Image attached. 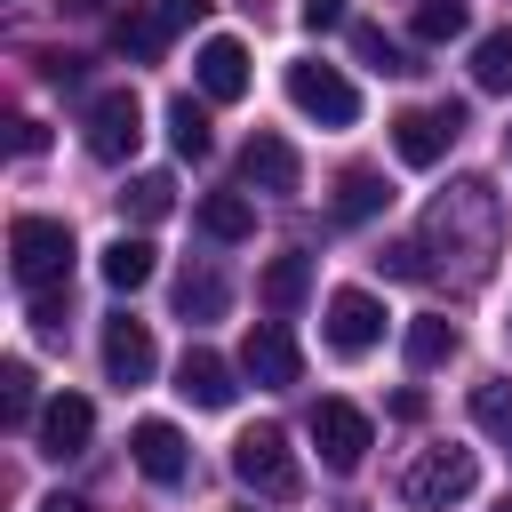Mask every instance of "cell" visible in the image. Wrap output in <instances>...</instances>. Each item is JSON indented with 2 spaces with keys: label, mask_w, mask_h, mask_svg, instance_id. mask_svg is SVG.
<instances>
[{
  "label": "cell",
  "mask_w": 512,
  "mask_h": 512,
  "mask_svg": "<svg viewBox=\"0 0 512 512\" xmlns=\"http://www.w3.org/2000/svg\"><path fill=\"white\" fill-rule=\"evenodd\" d=\"M456 128H464L456 104H408V112L392 120V152H400L408 168H432V160L456 144Z\"/></svg>",
  "instance_id": "obj_7"
},
{
  "label": "cell",
  "mask_w": 512,
  "mask_h": 512,
  "mask_svg": "<svg viewBox=\"0 0 512 512\" xmlns=\"http://www.w3.org/2000/svg\"><path fill=\"white\" fill-rule=\"evenodd\" d=\"M376 344H384V304H376L368 288H336V296H328V352L360 360V352H376Z\"/></svg>",
  "instance_id": "obj_8"
},
{
  "label": "cell",
  "mask_w": 512,
  "mask_h": 512,
  "mask_svg": "<svg viewBox=\"0 0 512 512\" xmlns=\"http://www.w3.org/2000/svg\"><path fill=\"white\" fill-rule=\"evenodd\" d=\"M64 8H80V16H104V8H112V0H64Z\"/></svg>",
  "instance_id": "obj_36"
},
{
  "label": "cell",
  "mask_w": 512,
  "mask_h": 512,
  "mask_svg": "<svg viewBox=\"0 0 512 512\" xmlns=\"http://www.w3.org/2000/svg\"><path fill=\"white\" fill-rule=\"evenodd\" d=\"M376 264H384L392 280H424V272H432V256H424V240H392V248H384Z\"/></svg>",
  "instance_id": "obj_31"
},
{
  "label": "cell",
  "mask_w": 512,
  "mask_h": 512,
  "mask_svg": "<svg viewBox=\"0 0 512 512\" xmlns=\"http://www.w3.org/2000/svg\"><path fill=\"white\" fill-rule=\"evenodd\" d=\"M408 368H440V360H456V320H440V312H424V320H408Z\"/></svg>",
  "instance_id": "obj_23"
},
{
  "label": "cell",
  "mask_w": 512,
  "mask_h": 512,
  "mask_svg": "<svg viewBox=\"0 0 512 512\" xmlns=\"http://www.w3.org/2000/svg\"><path fill=\"white\" fill-rule=\"evenodd\" d=\"M128 448H136V472H144V480H160V488H176V480H184V464H192V456H184V432H176L168 416H144V424L128 432Z\"/></svg>",
  "instance_id": "obj_13"
},
{
  "label": "cell",
  "mask_w": 512,
  "mask_h": 512,
  "mask_svg": "<svg viewBox=\"0 0 512 512\" xmlns=\"http://www.w3.org/2000/svg\"><path fill=\"white\" fill-rule=\"evenodd\" d=\"M0 416H8V424H40V392H32V368H24V360L0 368Z\"/></svg>",
  "instance_id": "obj_29"
},
{
  "label": "cell",
  "mask_w": 512,
  "mask_h": 512,
  "mask_svg": "<svg viewBox=\"0 0 512 512\" xmlns=\"http://www.w3.org/2000/svg\"><path fill=\"white\" fill-rule=\"evenodd\" d=\"M72 224H56V216H16V232H8V272L40 296V288H64L72 280Z\"/></svg>",
  "instance_id": "obj_2"
},
{
  "label": "cell",
  "mask_w": 512,
  "mask_h": 512,
  "mask_svg": "<svg viewBox=\"0 0 512 512\" xmlns=\"http://www.w3.org/2000/svg\"><path fill=\"white\" fill-rule=\"evenodd\" d=\"M152 368H160L152 328H144V320H128V312H120V320H104V376H112V384H144Z\"/></svg>",
  "instance_id": "obj_12"
},
{
  "label": "cell",
  "mask_w": 512,
  "mask_h": 512,
  "mask_svg": "<svg viewBox=\"0 0 512 512\" xmlns=\"http://www.w3.org/2000/svg\"><path fill=\"white\" fill-rule=\"evenodd\" d=\"M64 304H72L64 288H40V296H32V328H40V336H56V328H64Z\"/></svg>",
  "instance_id": "obj_32"
},
{
  "label": "cell",
  "mask_w": 512,
  "mask_h": 512,
  "mask_svg": "<svg viewBox=\"0 0 512 512\" xmlns=\"http://www.w3.org/2000/svg\"><path fill=\"white\" fill-rule=\"evenodd\" d=\"M384 208H392L384 168H352V176L336 184V224H368V216H384Z\"/></svg>",
  "instance_id": "obj_18"
},
{
  "label": "cell",
  "mask_w": 512,
  "mask_h": 512,
  "mask_svg": "<svg viewBox=\"0 0 512 512\" xmlns=\"http://www.w3.org/2000/svg\"><path fill=\"white\" fill-rule=\"evenodd\" d=\"M504 152H512V136H504Z\"/></svg>",
  "instance_id": "obj_38"
},
{
  "label": "cell",
  "mask_w": 512,
  "mask_h": 512,
  "mask_svg": "<svg viewBox=\"0 0 512 512\" xmlns=\"http://www.w3.org/2000/svg\"><path fill=\"white\" fill-rule=\"evenodd\" d=\"M200 232H208V240H248V232H256L248 192H208V200H200Z\"/></svg>",
  "instance_id": "obj_21"
},
{
  "label": "cell",
  "mask_w": 512,
  "mask_h": 512,
  "mask_svg": "<svg viewBox=\"0 0 512 512\" xmlns=\"http://www.w3.org/2000/svg\"><path fill=\"white\" fill-rule=\"evenodd\" d=\"M288 104L320 128H352L360 120V88L336 72V64H288Z\"/></svg>",
  "instance_id": "obj_5"
},
{
  "label": "cell",
  "mask_w": 512,
  "mask_h": 512,
  "mask_svg": "<svg viewBox=\"0 0 512 512\" xmlns=\"http://www.w3.org/2000/svg\"><path fill=\"white\" fill-rule=\"evenodd\" d=\"M112 48H120V56H136V64H160V48H168V24H160L152 8H128V16L112 24Z\"/></svg>",
  "instance_id": "obj_20"
},
{
  "label": "cell",
  "mask_w": 512,
  "mask_h": 512,
  "mask_svg": "<svg viewBox=\"0 0 512 512\" xmlns=\"http://www.w3.org/2000/svg\"><path fill=\"white\" fill-rule=\"evenodd\" d=\"M496 232H504L496 192H488L480 176H464V184H448V192L432 200V216H424V256L440 248V264H448V256L464 248V280H480L488 256H496Z\"/></svg>",
  "instance_id": "obj_1"
},
{
  "label": "cell",
  "mask_w": 512,
  "mask_h": 512,
  "mask_svg": "<svg viewBox=\"0 0 512 512\" xmlns=\"http://www.w3.org/2000/svg\"><path fill=\"white\" fill-rule=\"evenodd\" d=\"M168 144H176L184 160H208V144H216V136H208V104L176 96V104H168Z\"/></svg>",
  "instance_id": "obj_24"
},
{
  "label": "cell",
  "mask_w": 512,
  "mask_h": 512,
  "mask_svg": "<svg viewBox=\"0 0 512 512\" xmlns=\"http://www.w3.org/2000/svg\"><path fill=\"white\" fill-rule=\"evenodd\" d=\"M472 88H512V24L504 32H480V48H472Z\"/></svg>",
  "instance_id": "obj_26"
},
{
  "label": "cell",
  "mask_w": 512,
  "mask_h": 512,
  "mask_svg": "<svg viewBox=\"0 0 512 512\" xmlns=\"http://www.w3.org/2000/svg\"><path fill=\"white\" fill-rule=\"evenodd\" d=\"M472 424L496 432V440H512V384H504V376H480V384H472Z\"/></svg>",
  "instance_id": "obj_28"
},
{
  "label": "cell",
  "mask_w": 512,
  "mask_h": 512,
  "mask_svg": "<svg viewBox=\"0 0 512 512\" xmlns=\"http://www.w3.org/2000/svg\"><path fill=\"white\" fill-rule=\"evenodd\" d=\"M176 392H184L192 408H232V392H240V384H232V368H224L208 344H192V352L176 360Z\"/></svg>",
  "instance_id": "obj_16"
},
{
  "label": "cell",
  "mask_w": 512,
  "mask_h": 512,
  "mask_svg": "<svg viewBox=\"0 0 512 512\" xmlns=\"http://www.w3.org/2000/svg\"><path fill=\"white\" fill-rule=\"evenodd\" d=\"M136 136H144V104H136V88H104V96H88V152H96V160H128Z\"/></svg>",
  "instance_id": "obj_6"
},
{
  "label": "cell",
  "mask_w": 512,
  "mask_h": 512,
  "mask_svg": "<svg viewBox=\"0 0 512 512\" xmlns=\"http://www.w3.org/2000/svg\"><path fill=\"white\" fill-rule=\"evenodd\" d=\"M352 56H360L368 72H416V64H408V48H400L384 24H352Z\"/></svg>",
  "instance_id": "obj_27"
},
{
  "label": "cell",
  "mask_w": 512,
  "mask_h": 512,
  "mask_svg": "<svg viewBox=\"0 0 512 512\" xmlns=\"http://www.w3.org/2000/svg\"><path fill=\"white\" fill-rule=\"evenodd\" d=\"M472 480H480L472 448H424V456L400 472V504H408V512H448V504L472 496Z\"/></svg>",
  "instance_id": "obj_4"
},
{
  "label": "cell",
  "mask_w": 512,
  "mask_h": 512,
  "mask_svg": "<svg viewBox=\"0 0 512 512\" xmlns=\"http://www.w3.org/2000/svg\"><path fill=\"white\" fill-rule=\"evenodd\" d=\"M224 304H232L224 272H208V264H200V272H184V280H176V312H184V320H224Z\"/></svg>",
  "instance_id": "obj_22"
},
{
  "label": "cell",
  "mask_w": 512,
  "mask_h": 512,
  "mask_svg": "<svg viewBox=\"0 0 512 512\" xmlns=\"http://www.w3.org/2000/svg\"><path fill=\"white\" fill-rule=\"evenodd\" d=\"M88 432H96V408L80 400V392H56L48 408H40V424H32V440H40V456H80L88 448Z\"/></svg>",
  "instance_id": "obj_11"
},
{
  "label": "cell",
  "mask_w": 512,
  "mask_h": 512,
  "mask_svg": "<svg viewBox=\"0 0 512 512\" xmlns=\"http://www.w3.org/2000/svg\"><path fill=\"white\" fill-rule=\"evenodd\" d=\"M464 24H472V8L464 0H416V40H464Z\"/></svg>",
  "instance_id": "obj_30"
},
{
  "label": "cell",
  "mask_w": 512,
  "mask_h": 512,
  "mask_svg": "<svg viewBox=\"0 0 512 512\" xmlns=\"http://www.w3.org/2000/svg\"><path fill=\"white\" fill-rule=\"evenodd\" d=\"M208 8H216V0H152V16H160L168 32H184V24H200Z\"/></svg>",
  "instance_id": "obj_33"
},
{
  "label": "cell",
  "mask_w": 512,
  "mask_h": 512,
  "mask_svg": "<svg viewBox=\"0 0 512 512\" xmlns=\"http://www.w3.org/2000/svg\"><path fill=\"white\" fill-rule=\"evenodd\" d=\"M232 480H240V488H256L264 504H288V496H296V480H304V472H296L288 432H280V424L240 432V440H232Z\"/></svg>",
  "instance_id": "obj_3"
},
{
  "label": "cell",
  "mask_w": 512,
  "mask_h": 512,
  "mask_svg": "<svg viewBox=\"0 0 512 512\" xmlns=\"http://www.w3.org/2000/svg\"><path fill=\"white\" fill-rule=\"evenodd\" d=\"M120 208H128L136 224H160V216L176 208V176H160V168H144V176H136L128 192H120Z\"/></svg>",
  "instance_id": "obj_25"
},
{
  "label": "cell",
  "mask_w": 512,
  "mask_h": 512,
  "mask_svg": "<svg viewBox=\"0 0 512 512\" xmlns=\"http://www.w3.org/2000/svg\"><path fill=\"white\" fill-rule=\"evenodd\" d=\"M312 448H320L328 472H360V456H368V416H360L352 400H320V408H312Z\"/></svg>",
  "instance_id": "obj_10"
},
{
  "label": "cell",
  "mask_w": 512,
  "mask_h": 512,
  "mask_svg": "<svg viewBox=\"0 0 512 512\" xmlns=\"http://www.w3.org/2000/svg\"><path fill=\"white\" fill-rule=\"evenodd\" d=\"M192 72H200V96H208V104L248 96V48H240V40H224V32H216V40L192 56Z\"/></svg>",
  "instance_id": "obj_14"
},
{
  "label": "cell",
  "mask_w": 512,
  "mask_h": 512,
  "mask_svg": "<svg viewBox=\"0 0 512 512\" xmlns=\"http://www.w3.org/2000/svg\"><path fill=\"white\" fill-rule=\"evenodd\" d=\"M496 512H512V504H496Z\"/></svg>",
  "instance_id": "obj_37"
},
{
  "label": "cell",
  "mask_w": 512,
  "mask_h": 512,
  "mask_svg": "<svg viewBox=\"0 0 512 512\" xmlns=\"http://www.w3.org/2000/svg\"><path fill=\"white\" fill-rule=\"evenodd\" d=\"M296 144L288 136H248V152H240V184L248 192H296Z\"/></svg>",
  "instance_id": "obj_15"
},
{
  "label": "cell",
  "mask_w": 512,
  "mask_h": 512,
  "mask_svg": "<svg viewBox=\"0 0 512 512\" xmlns=\"http://www.w3.org/2000/svg\"><path fill=\"white\" fill-rule=\"evenodd\" d=\"M296 16H304V32H336L344 24V0H304Z\"/></svg>",
  "instance_id": "obj_34"
},
{
  "label": "cell",
  "mask_w": 512,
  "mask_h": 512,
  "mask_svg": "<svg viewBox=\"0 0 512 512\" xmlns=\"http://www.w3.org/2000/svg\"><path fill=\"white\" fill-rule=\"evenodd\" d=\"M96 272H104V280H112L120 296H136V288L152 280V240H136V232H120V240H112V248L96 256Z\"/></svg>",
  "instance_id": "obj_19"
},
{
  "label": "cell",
  "mask_w": 512,
  "mask_h": 512,
  "mask_svg": "<svg viewBox=\"0 0 512 512\" xmlns=\"http://www.w3.org/2000/svg\"><path fill=\"white\" fill-rule=\"evenodd\" d=\"M240 368H248V384L288 392V384L304 376V352H296V336H288L280 320H256V328H248V344H240Z\"/></svg>",
  "instance_id": "obj_9"
},
{
  "label": "cell",
  "mask_w": 512,
  "mask_h": 512,
  "mask_svg": "<svg viewBox=\"0 0 512 512\" xmlns=\"http://www.w3.org/2000/svg\"><path fill=\"white\" fill-rule=\"evenodd\" d=\"M256 296H264V312H272V320H288V312L312 296V256H272V264H264V280H256Z\"/></svg>",
  "instance_id": "obj_17"
},
{
  "label": "cell",
  "mask_w": 512,
  "mask_h": 512,
  "mask_svg": "<svg viewBox=\"0 0 512 512\" xmlns=\"http://www.w3.org/2000/svg\"><path fill=\"white\" fill-rule=\"evenodd\" d=\"M32 512H88L80 496H48V504H32Z\"/></svg>",
  "instance_id": "obj_35"
}]
</instances>
